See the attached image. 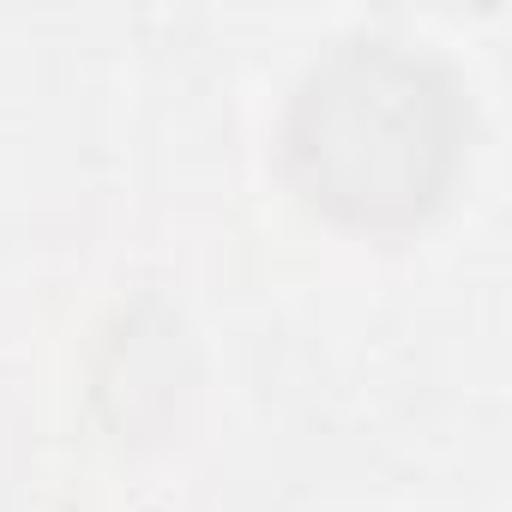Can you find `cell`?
Listing matches in <instances>:
<instances>
[{
  "label": "cell",
  "instance_id": "6da1fadb",
  "mask_svg": "<svg viewBox=\"0 0 512 512\" xmlns=\"http://www.w3.org/2000/svg\"><path fill=\"white\" fill-rule=\"evenodd\" d=\"M452 157V91L434 67L386 43L350 49L314 73L296 109V163L314 199L350 217L410 211Z\"/></svg>",
  "mask_w": 512,
  "mask_h": 512
}]
</instances>
